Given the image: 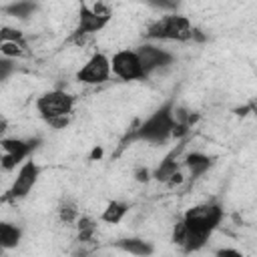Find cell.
<instances>
[{
  "mask_svg": "<svg viewBox=\"0 0 257 257\" xmlns=\"http://www.w3.org/2000/svg\"><path fill=\"white\" fill-rule=\"evenodd\" d=\"M133 177H135L137 183H149V181L153 179V171L147 169V167H137V169L133 171Z\"/></svg>",
  "mask_w": 257,
  "mask_h": 257,
  "instance_id": "cell-22",
  "label": "cell"
},
{
  "mask_svg": "<svg viewBox=\"0 0 257 257\" xmlns=\"http://www.w3.org/2000/svg\"><path fill=\"white\" fill-rule=\"evenodd\" d=\"M183 165L189 169V181H197L215 165V157H209L201 151H193V153L185 155Z\"/></svg>",
  "mask_w": 257,
  "mask_h": 257,
  "instance_id": "cell-11",
  "label": "cell"
},
{
  "mask_svg": "<svg viewBox=\"0 0 257 257\" xmlns=\"http://www.w3.org/2000/svg\"><path fill=\"white\" fill-rule=\"evenodd\" d=\"M0 52H2V58L16 60V58L26 56L28 54V48L20 46L18 42H0Z\"/></svg>",
  "mask_w": 257,
  "mask_h": 257,
  "instance_id": "cell-19",
  "label": "cell"
},
{
  "mask_svg": "<svg viewBox=\"0 0 257 257\" xmlns=\"http://www.w3.org/2000/svg\"><path fill=\"white\" fill-rule=\"evenodd\" d=\"M22 239V229L18 225H12V223H0V245L2 249H14L18 247Z\"/></svg>",
  "mask_w": 257,
  "mask_h": 257,
  "instance_id": "cell-15",
  "label": "cell"
},
{
  "mask_svg": "<svg viewBox=\"0 0 257 257\" xmlns=\"http://www.w3.org/2000/svg\"><path fill=\"white\" fill-rule=\"evenodd\" d=\"M135 50H137V54H139V58H141V64H143L147 76L153 74L155 70L167 68L169 64L175 62V56H173L169 50H165V48H161V46H155V44H149V42L137 46Z\"/></svg>",
  "mask_w": 257,
  "mask_h": 257,
  "instance_id": "cell-9",
  "label": "cell"
},
{
  "mask_svg": "<svg viewBox=\"0 0 257 257\" xmlns=\"http://www.w3.org/2000/svg\"><path fill=\"white\" fill-rule=\"evenodd\" d=\"M177 126L175 120V102L167 100L165 104H161L151 116H147L141 124H137L124 139L122 145L126 143H151V145H163L173 137V131Z\"/></svg>",
  "mask_w": 257,
  "mask_h": 257,
  "instance_id": "cell-2",
  "label": "cell"
},
{
  "mask_svg": "<svg viewBox=\"0 0 257 257\" xmlns=\"http://www.w3.org/2000/svg\"><path fill=\"white\" fill-rule=\"evenodd\" d=\"M128 203H124V201H110L106 207H104V211H102V215H100V219L104 221V223H108V225H118L122 219H124V215L128 213Z\"/></svg>",
  "mask_w": 257,
  "mask_h": 257,
  "instance_id": "cell-14",
  "label": "cell"
},
{
  "mask_svg": "<svg viewBox=\"0 0 257 257\" xmlns=\"http://www.w3.org/2000/svg\"><path fill=\"white\" fill-rule=\"evenodd\" d=\"M40 139L30 137V139H18V137H2L0 149H2V171H14L20 163L24 165L28 157L38 149Z\"/></svg>",
  "mask_w": 257,
  "mask_h": 257,
  "instance_id": "cell-4",
  "label": "cell"
},
{
  "mask_svg": "<svg viewBox=\"0 0 257 257\" xmlns=\"http://www.w3.org/2000/svg\"><path fill=\"white\" fill-rule=\"evenodd\" d=\"M70 118H72V116H58V118L46 120V124H48V126H52V128H64V126H68Z\"/></svg>",
  "mask_w": 257,
  "mask_h": 257,
  "instance_id": "cell-25",
  "label": "cell"
},
{
  "mask_svg": "<svg viewBox=\"0 0 257 257\" xmlns=\"http://www.w3.org/2000/svg\"><path fill=\"white\" fill-rule=\"evenodd\" d=\"M36 8H38V4H36V2H14V4L4 6L2 10H4V12H8V14H12L14 18L26 20V18H30V16H32V12H34Z\"/></svg>",
  "mask_w": 257,
  "mask_h": 257,
  "instance_id": "cell-18",
  "label": "cell"
},
{
  "mask_svg": "<svg viewBox=\"0 0 257 257\" xmlns=\"http://www.w3.org/2000/svg\"><path fill=\"white\" fill-rule=\"evenodd\" d=\"M40 173H42L40 165H38L36 161H32V159H28L24 165H20L12 187H10L8 193L4 195V201H18V199H24V197L34 189V185H36Z\"/></svg>",
  "mask_w": 257,
  "mask_h": 257,
  "instance_id": "cell-7",
  "label": "cell"
},
{
  "mask_svg": "<svg viewBox=\"0 0 257 257\" xmlns=\"http://www.w3.org/2000/svg\"><path fill=\"white\" fill-rule=\"evenodd\" d=\"M74 257H88L84 251H78V253H74Z\"/></svg>",
  "mask_w": 257,
  "mask_h": 257,
  "instance_id": "cell-28",
  "label": "cell"
},
{
  "mask_svg": "<svg viewBox=\"0 0 257 257\" xmlns=\"http://www.w3.org/2000/svg\"><path fill=\"white\" fill-rule=\"evenodd\" d=\"M110 66H112V74L118 76L120 80H145L147 78V72L141 64L137 50L124 48V50L114 52L110 58Z\"/></svg>",
  "mask_w": 257,
  "mask_h": 257,
  "instance_id": "cell-6",
  "label": "cell"
},
{
  "mask_svg": "<svg viewBox=\"0 0 257 257\" xmlns=\"http://www.w3.org/2000/svg\"><path fill=\"white\" fill-rule=\"evenodd\" d=\"M76 239L80 243H90L94 239V233H96V221L88 215H80V219L76 221Z\"/></svg>",
  "mask_w": 257,
  "mask_h": 257,
  "instance_id": "cell-16",
  "label": "cell"
},
{
  "mask_svg": "<svg viewBox=\"0 0 257 257\" xmlns=\"http://www.w3.org/2000/svg\"><path fill=\"white\" fill-rule=\"evenodd\" d=\"M185 239H187V225H185V221H183V219H179V221L173 225V235H171V241H173L175 245L183 247V245H185Z\"/></svg>",
  "mask_w": 257,
  "mask_h": 257,
  "instance_id": "cell-21",
  "label": "cell"
},
{
  "mask_svg": "<svg viewBox=\"0 0 257 257\" xmlns=\"http://www.w3.org/2000/svg\"><path fill=\"white\" fill-rule=\"evenodd\" d=\"M223 217H225V209L217 201H207V203L189 207L185 211V215L181 217L187 225V239L181 249L185 253H195V251L203 249L207 245L209 237L221 225Z\"/></svg>",
  "mask_w": 257,
  "mask_h": 257,
  "instance_id": "cell-1",
  "label": "cell"
},
{
  "mask_svg": "<svg viewBox=\"0 0 257 257\" xmlns=\"http://www.w3.org/2000/svg\"><path fill=\"white\" fill-rule=\"evenodd\" d=\"M100 157H102V147H96V149H92V153H90V157H88V159H90V161H94V159L98 161Z\"/></svg>",
  "mask_w": 257,
  "mask_h": 257,
  "instance_id": "cell-27",
  "label": "cell"
},
{
  "mask_svg": "<svg viewBox=\"0 0 257 257\" xmlns=\"http://www.w3.org/2000/svg\"><path fill=\"white\" fill-rule=\"evenodd\" d=\"M74 102H76V98L70 92H66L62 88H52L36 98V110L46 122V120H52L58 116H72Z\"/></svg>",
  "mask_w": 257,
  "mask_h": 257,
  "instance_id": "cell-5",
  "label": "cell"
},
{
  "mask_svg": "<svg viewBox=\"0 0 257 257\" xmlns=\"http://www.w3.org/2000/svg\"><path fill=\"white\" fill-rule=\"evenodd\" d=\"M112 247H116V249H120V251H124V253H131V255H135V257H151L153 251H155L153 243H149V241H145V239H141V237L116 239V241H112Z\"/></svg>",
  "mask_w": 257,
  "mask_h": 257,
  "instance_id": "cell-13",
  "label": "cell"
},
{
  "mask_svg": "<svg viewBox=\"0 0 257 257\" xmlns=\"http://www.w3.org/2000/svg\"><path fill=\"white\" fill-rule=\"evenodd\" d=\"M108 22H110V18L96 14L88 4H80V10H78V26H76V30H80V32L92 36L94 32H100Z\"/></svg>",
  "mask_w": 257,
  "mask_h": 257,
  "instance_id": "cell-10",
  "label": "cell"
},
{
  "mask_svg": "<svg viewBox=\"0 0 257 257\" xmlns=\"http://www.w3.org/2000/svg\"><path fill=\"white\" fill-rule=\"evenodd\" d=\"M213 257H243V253L235 247H219L213 251Z\"/></svg>",
  "mask_w": 257,
  "mask_h": 257,
  "instance_id": "cell-23",
  "label": "cell"
},
{
  "mask_svg": "<svg viewBox=\"0 0 257 257\" xmlns=\"http://www.w3.org/2000/svg\"><path fill=\"white\" fill-rule=\"evenodd\" d=\"M195 26L183 14H165L153 20L147 30L143 32L149 40H173V42H187L193 40Z\"/></svg>",
  "mask_w": 257,
  "mask_h": 257,
  "instance_id": "cell-3",
  "label": "cell"
},
{
  "mask_svg": "<svg viewBox=\"0 0 257 257\" xmlns=\"http://www.w3.org/2000/svg\"><path fill=\"white\" fill-rule=\"evenodd\" d=\"M12 68H14V60H10V58H0V78H2V80L8 78V74H10Z\"/></svg>",
  "mask_w": 257,
  "mask_h": 257,
  "instance_id": "cell-24",
  "label": "cell"
},
{
  "mask_svg": "<svg viewBox=\"0 0 257 257\" xmlns=\"http://www.w3.org/2000/svg\"><path fill=\"white\" fill-rule=\"evenodd\" d=\"M181 149H183V145H179V147H175L159 165H157V169L153 171V179L155 181H159V183H169L171 181V177L175 175V173H179V163H177V159H179V153H181Z\"/></svg>",
  "mask_w": 257,
  "mask_h": 257,
  "instance_id": "cell-12",
  "label": "cell"
},
{
  "mask_svg": "<svg viewBox=\"0 0 257 257\" xmlns=\"http://www.w3.org/2000/svg\"><path fill=\"white\" fill-rule=\"evenodd\" d=\"M56 213H58L60 223H64V225H76V221L80 219V215H78V207H76V203L70 201V199H64V201L58 205Z\"/></svg>",
  "mask_w": 257,
  "mask_h": 257,
  "instance_id": "cell-17",
  "label": "cell"
},
{
  "mask_svg": "<svg viewBox=\"0 0 257 257\" xmlns=\"http://www.w3.org/2000/svg\"><path fill=\"white\" fill-rule=\"evenodd\" d=\"M112 74V66H110V58L102 52H94L86 64L76 72V80L84 82V84H102L110 78Z\"/></svg>",
  "mask_w": 257,
  "mask_h": 257,
  "instance_id": "cell-8",
  "label": "cell"
},
{
  "mask_svg": "<svg viewBox=\"0 0 257 257\" xmlns=\"http://www.w3.org/2000/svg\"><path fill=\"white\" fill-rule=\"evenodd\" d=\"M183 183H185V177H183V173L179 171V173H175V175L171 177V181H169L167 185H169V187H179V185H183Z\"/></svg>",
  "mask_w": 257,
  "mask_h": 257,
  "instance_id": "cell-26",
  "label": "cell"
},
{
  "mask_svg": "<svg viewBox=\"0 0 257 257\" xmlns=\"http://www.w3.org/2000/svg\"><path fill=\"white\" fill-rule=\"evenodd\" d=\"M0 36H2V42H18L20 46L28 48V42H26L22 30H16V28H10V26H2L0 28Z\"/></svg>",
  "mask_w": 257,
  "mask_h": 257,
  "instance_id": "cell-20",
  "label": "cell"
}]
</instances>
